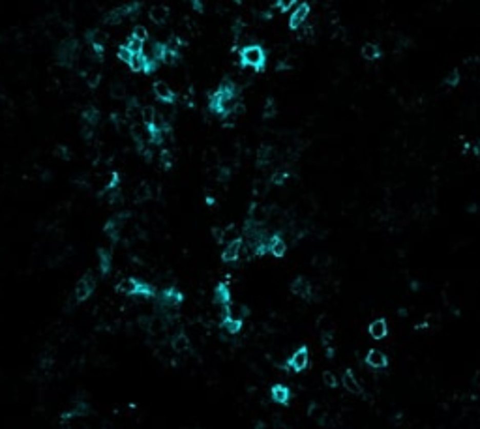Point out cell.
<instances>
[{
    "label": "cell",
    "instance_id": "1",
    "mask_svg": "<svg viewBox=\"0 0 480 429\" xmlns=\"http://www.w3.org/2000/svg\"><path fill=\"white\" fill-rule=\"evenodd\" d=\"M116 293L124 294V296H130V298H143V300H152L158 296L150 283L143 281V279L133 277V276L122 277V279L116 283Z\"/></svg>",
    "mask_w": 480,
    "mask_h": 429
},
{
    "label": "cell",
    "instance_id": "2",
    "mask_svg": "<svg viewBox=\"0 0 480 429\" xmlns=\"http://www.w3.org/2000/svg\"><path fill=\"white\" fill-rule=\"evenodd\" d=\"M240 66L242 68H251V70H261L267 64V53L263 49L261 45L251 44L244 45L240 49Z\"/></svg>",
    "mask_w": 480,
    "mask_h": 429
},
{
    "label": "cell",
    "instance_id": "3",
    "mask_svg": "<svg viewBox=\"0 0 480 429\" xmlns=\"http://www.w3.org/2000/svg\"><path fill=\"white\" fill-rule=\"evenodd\" d=\"M308 365H310V349L306 345L296 347L289 358L285 360V371L291 373H302L308 370Z\"/></svg>",
    "mask_w": 480,
    "mask_h": 429
},
{
    "label": "cell",
    "instance_id": "4",
    "mask_svg": "<svg viewBox=\"0 0 480 429\" xmlns=\"http://www.w3.org/2000/svg\"><path fill=\"white\" fill-rule=\"evenodd\" d=\"M96 287H98L96 277H94L90 272H87V274L75 283V289H73V298H75L77 304H83V302L90 300V296L96 293Z\"/></svg>",
    "mask_w": 480,
    "mask_h": 429
},
{
    "label": "cell",
    "instance_id": "5",
    "mask_svg": "<svg viewBox=\"0 0 480 429\" xmlns=\"http://www.w3.org/2000/svg\"><path fill=\"white\" fill-rule=\"evenodd\" d=\"M156 298H158L159 308H167V310H176V308H180V305L184 304L186 296H184V293H182V291H180L178 287H175V285H169V287L162 289Z\"/></svg>",
    "mask_w": 480,
    "mask_h": 429
},
{
    "label": "cell",
    "instance_id": "6",
    "mask_svg": "<svg viewBox=\"0 0 480 429\" xmlns=\"http://www.w3.org/2000/svg\"><path fill=\"white\" fill-rule=\"evenodd\" d=\"M358 54L366 64H375V62H379V60L383 58L385 51H383L381 42H377V39H364V42L360 44Z\"/></svg>",
    "mask_w": 480,
    "mask_h": 429
},
{
    "label": "cell",
    "instance_id": "7",
    "mask_svg": "<svg viewBox=\"0 0 480 429\" xmlns=\"http://www.w3.org/2000/svg\"><path fill=\"white\" fill-rule=\"evenodd\" d=\"M311 17V4L310 2H298L295 10L289 11V28L291 30H300L306 27V23Z\"/></svg>",
    "mask_w": 480,
    "mask_h": 429
},
{
    "label": "cell",
    "instance_id": "8",
    "mask_svg": "<svg viewBox=\"0 0 480 429\" xmlns=\"http://www.w3.org/2000/svg\"><path fill=\"white\" fill-rule=\"evenodd\" d=\"M291 293H293V296H296V298H300V300H306V302L313 300V296H315L313 285H311L310 279H306L304 276H296L295 279L291 281Z\"/></svg>",
    "mask_w": 480,
    "mask_h": 429
},
{
    "label": "cell",
    "instance_id": "9",
    "mask_svg": "<svg viewBox=\"0 0 480 429\" xmlns=\"http://www.w3.org/2000/svg\"><path fill=\"white\" fill-rule=\"evenodd\" d=\"M90 405H88L87 401H77L73 403L68 411H64V413L60 414V424H68V422H71V420H83L87 418L88 414H90Z\"/></svg>",
    "mask_w": 480,
    "mask_h": 429
},
{
    "label": "cell",
    "instance_id": "10",
    "mask_svg": "<svg viewBox=\"0 0 480 429\" xmlns=\"http://www.w3.org/2000/svg\"><path fill=\"white\" fill-rule=\"evenodd\" d=\"M242 251H244V238H235L233 242L225 244V248L222 250V261L225 264H233L242 257Z\"/></svg>",
    "mask_w": 480,
    "mask_h": 429
},
{
    "label": "cell",
    "instance_id": "11",
    "mask_svg": "<svg viewBox=\"0 0 480 429\" xmlns=\"http://www.w3.org/2000/svg\"><path fill=\"white\" fill-rule=\"evenodd\" d=\"M293 399V390L289 386L284 384V382H276V384L270 386V401L276 403V405H282V407H287Z\"/></svg>",
    "mask_w": 480,
    "mask_h": 429
},
{
    "label": "cell",
    "instance_id": "12",
    "mask_svg": "<svg viewBox=\"0 0 480 429\" xmlns=\"http://www.w3.org/2000/svg\"><path fill=\"white\" fill-rule=\"evenodd\" d=\"M459 85H464V70H459L458 66H452L445 71L441 77V88L445 90H456Z\"/></svg>",
    "mask_w": 480,
    "mask_h": 429
},
{
    "label": "cell",
    "instance_id": "13",
    "mask_svg": "<svg viewBox=\"0 0 480 429\" xmlns=\"http://www.w3.org/2000/svg\"><path fill=\"white\" fill-rule=\"evenodd\" d=\"M267 246H268V255H272L274 259H284V257L287 255V250H289L287 240H285L279 233L270 234Z\"/></svg>",
    "mask_w": 480,
    "mask_h": 429
},
{
    "label": "cell",
    "instance_id": "14",
    "mask_svg": "<svg viewBox=\"0 0 480 429\" xmlns=\"http://www.w3.org/2000/svg\"><path fill=\"white\" fill-rule=\"evenodd\" d=\"M244 324L246 321L244 319H240V317H236L235 313H231V315H224L222 319H219V328L227 334V336H238L240 332L244 330Z\"/></svg>",
    "mask_w": 480,
    "mask_h": 429
},
{
    "label": "cell",
    "instance_id": "15",
    "mask_svg": "<svg viewBox=\"0 0 480 429\" xmlns=\"http://www.w3.org/2000/svg\"><path fill=\"white\" fill-rule=\"evenodd\" d=\"M77 44L73 42V39H66V42H62V45L58 47V51H56V58H58V62L62 66H71L73 64V60L77 58Z\"/></svg>",
    "mask_w": 480,
    "mask_h": 429
},
{
    "label": "cell",
    "instance_id": "16",
    "mask_svg": "<svg viewBox=\"0 0 480 429\" xmlns=\"http://www.w3.org/2000/svg\"><path fill=\"white\" fill-rule=\"evenodd\" d=\"M364 362L368 367H371V370H387L388 367V356L383 351H379V349H370L368 353H366L364 356Z\"/></svg>",
    "mask_w": 480,
    "mask_h": 429
},
{
    "label": "cell",
    "instance_id": "17",
    "mask_svg": "<svg viewBox=\"0 0 480 429\" xmlns=\"http://www.w3.org/2000/svg\"><path fill=\"white\" fill-rule=\"evenodd\" d=\"M214 304L218 305V308H225V305H231L233 304V291H231L229 283H218L216 287H214Z\"/></svg>",
    "mask_w": 480,
    "mask_h": 429
},
{
    "label": "cell",
    "instance_id": "18",
    "mask_svg": "<svg viewBox=\"0 0 480 429\" xmlns=\"http://www.w3.org/2000/svg\"><path fill=\"white\" fill-rule=\"evenodd\" d=\"M152 92H154V96H156V99L162 101V104H175V99H176L175 92H173V88H171L165 81L154 83Z\"/></svg>",
    "mask_w": 480,
    "mask_h": 429
},
{
    "label": "cell",
    "instance_id": "19",
    "mask_svg": "<svg viewBox=\"0 0 480 429\" xmlns=\"http://www.w3.org/2000/svg\"><path fill=\"white\" fill-rule=\"evenodd\" d=\"M388 322L385 317H379V319H373V321L368 324V334H370L375 341H381L388 336Z\"/></svg>",
    "mask_w": 480,
    "mask_h": 429
},
{
    "label": "cell",
    "instance_id": "20",
    "mask_svg": "<svg viewBox=\"0 0 480 429\" xmlns=\"http://www.w3.org/2000/svg\"><path fill=\"white\" fill-rule=\"evenodd\" d=\"M342 386H344L345 392H349L353 396H360L362 394V384H360V380L356 379V375L351 370H345L342 373Z\"/></svg>",
    "mask_w": 480,
    "mask_h": 429
},
{
    "label": "cell",
    "instance_id": "21",
    "mask_svg": "<svg viewBox=\"0 0 480 429\" xmlns=\"http://www.w3.org/2000/svg\"><path fill=\"white\" fill-rule=\"evenodd\" d=\"M190 347H191V341H190V336H188L186 332L178 330L175 336L171 337V349H173V353H176V354L188 353Z\"/></svg>",
    "mask_w": 480,
    "mask_h": 429
},
{
    "label": "cell",
    "instance_id": "22",
    "mask_svg": "<svg viewBox=\"0 0 480 429\" xmlns=\"http://www.w3.org/2000/svg\"><path fill=\"white\" fill-rule=\"evenodd\" d=\"M148 19H150L156 27H162V25H165V23L169 21V8L162 4L152 6V8L148 10Z\"/></svg>",
    "mask_w": 480,
    "mask_h": 429
},
{
    "label": "cell",
    "instance_id": "23",
    "mask_svg": "<svg viewBox=\"0 0 480 429\" xmlns=\"http://www.w3.org/2000/svg\"><path fill=\"white\" fill-rule=\"evenodd\" d=\"M98 268L102 276H107L111 270H113V253L105 248H98Z\"/></svg>",
    "mask_w": 480,
    "mask_h": 429
},
{
    "label": "cell",
    "instance_id": "24",
    "mask_svg": "<svg viewBox=\"0 0 480 429\" xmlns=\"http://www.w3.org/2000/svg\"><path fill=\"white\" fill-rule=\"evenodd\" d=\"M255 159H257V165H259V167H267V165H270V163L274 161V148L270 147V145H263V147H259Z\"/></svg>",
    "mask_w": 480,
    "mask_h": 429
},
{
    "label": "cell",
    "instance_id": "25",
    "mask_svg": "<svg viewBox=\"0 0 480 429\" xmlns=\"http://www.w3.org/2000/svg\"><path fill=\"white\" fill-rule=\"evenodd\" d=\"M152 68L154 66L145 58L143 53H135L130 62V70H133V71H152Z\"/></svg>",
    "mask_w": 480,
    "mask_h": 429
},
{
    "label": "cell",
    "instance_id": "26",
    "mask_svg": "<svg viewBox=\"0 0 480 429\" xmlns=\"http://www.w3.org/2000/svg\"><path fill=\"white\" fill-rule=\"evenodd\" d=\"M291 178V173L287 171V169H278V171H274L272 174H270V186H276V188H282V186L287 184V180Z\"/></svg>",
    "mask_w": 480,
    "mask_h": 429
},
{
    "label": "cell",
    "instance_id": "27",
    "mask_svg": "<svg viewBox=\"0 0 480 429\" xmlns=\"http://www.w3.org/2000/svg\"><path fill=\"white\" fill-rule=\"evenodd\" d=\"M150 199H152V188L147 182H141L135 188V202H147Z\"/></svg>",
    "mask_w": 480,
    "mask_h": 429
},
{
    "label": "cell",
    "instance_id": "28",
    "mask_svg": "<svg viewBox=\"0 0 480 429\" xmlns=\"http://www.w3.org/2000/svg\"><path fill=\"white\" fill-rule=\"evenodd\" d=\"M156 120H158V113H156V109L152 107V105H145V107H141V122L147 126H154L156 124Z\"/></svg>",
    "mask_w": 480,
    "mask_h": 429
},
{
    "label": "cell",
    "instance_id": "29",
    "mask_svg": "<svg viewBox=\"0 0 480 429\" xmlns=\"http://www.w3.org/2000/svg\"><path fill=\"white\" fill-rule=\"evenodd\" d=\"M98 120H99V113L96 107H87L83 111V122H85V126L94 128V126H98Z\"/></svg>",
    "mask_w": 480,
    "mask_h": 429
},
{
    "label": "cell",
    "instance_id": "30",
    "mask_svg": "<svg viewBox=\"0 0 480 429\" xmlns=\"http://www.w3.org/2000/svg\"><path fill=\"white\" fill-rule=\"evenodd\" d=\"M321 379H323V386H325V388H328V390H336V388H338V384H339L338 377L334 375L332 371H323Z\"/></svg>",
    "mask_w": 480,
    "mask_h": 429
},
{
    "label": "cell",
    "instance_id": "31",
    "mask_svg": "<svg viewBox=\"0 0 480 429\" xmlns=\"http://www.w3.org/2000/svg\"><path fill=\"white\" fill-rule=\"evenodd\" d=\"M235 238H238V233H236V227L231 223V225H225L224 234H222V244H229Z\"/></svg>",
    "mask_w": 480,
    "mask_h": 429
},
{
    "label": "cell",
    "instance_id": "32",
    "mask_svg": "<svg viewBox=\"0 0 480 429\" xmlns=\"http://www.w3.org/2000/svg\"><path fill=\"white\" fill-rule=\"evenodd\" d=\"M296 4H298V0H274V6H276L282 13H287V11L295 10Z\"/></svg>",
    "mask_w": 480,
    "mask_h": 429
},
{
    "label": "cell",
    "instance_id": "33",
    "mask_svg": "<svg viewBox=\"0 0 480 429\" xmlns=\"http://www.w3.org/2000/svg\"><path fill=\"white\" fill-rule=\"evenodd\" d=\"M131 38L139 39L141 44L148 42V30H147V27H143V25H135V27H133V30H131Z\"/></svg>",
    "mask_w": 480,
    "mask_h": 429
},
{
    "label": "cell",
    "instance_id": "34",
    "mask_svg": "<svg viewBox=\"0 0 480 429\" xmlns=\"http://www.w3.org/2000/svg\"><path fill=\"white\" fill-rule=\"evenodd\" d=\"M124 47H126V49H130L131 53H141V51H143V44H141V42H139V39H135V38H131V36H130V39H126Z\"/></svg>",
    "mask_w": 480,
    "mask_h": 429
},
{
    "label": "cell",
    "instance_id": "35",
    "mask_svg": "<svg viewBox=\"0 0 480 429\" xmlns=\"http://www.w3.org/2000/svg\"><path fill=\"white\" fill-rule=\"evenodd\" d=\"M133 54H135V53H131L130 49H126L124 45H122V47L118 49V54H116V56H118L120 62H124L126 66H130L131 58H133Z\"/></svg>",
    "mask_w": 480,
    "mask_h": 429
},
{
    "label": "cell",
    "instance_id": "36",
    "mask_svg": "<svg viewBox=\"0 0 480 429\" xmlns=\"http://www.w3.org/2000/svg\"><path fill=\"white\" fill-rule=\"evenodd\" d=\"M272 429H289V427H287V425H285L284 422H276V424H274V427H272Z\"/></svg>",
    "mask_w": 480,
    "mask_h": 429
},
{
    "label": "cell",
    "instance_id": "37",
    "mask_svg": "<svg viewBox=\"0 0 480 429\" xmlns=\"http://www.w3.org/2000/svg\"><path fill=\"white\" fill-rule=\"evenodd\" d=\"M265 427H267V425H265V422H263V420H257V422H255V429H265Z\"/></svg>",
    "mask_w": 480,
    "mask_h": 429
},
{
    "label": "cell",
    "instance_id": "38",
    "mask_svg": "<svg viewBox=\"0 0 480 429\" xmlns=\"http://www.w3.org/2000/svg\"><path fill=\"white\" fill-rule=\"evenodd\" d=\"M197 429H207V427H197Z\"/></svg>",
    "mask_w": 480,
    "mask_h": 429
}]
</instances>
